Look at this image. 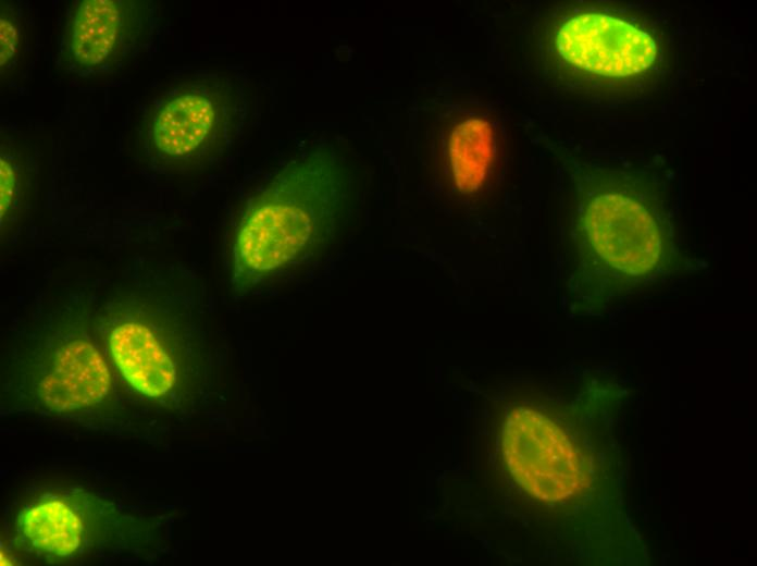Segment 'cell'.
<instances>
[{
	"mask_svg": "<svg viewBox=\"0 0 757 566\" xmlns=\"http://www.w3.org/2000/svg\"><path fill=\"white\" fill-rule=\"evenodd\" d=\"M586 187L579 274L596 309L630 300L688 268L658 194L640 177L601 170Z\"/></svg>",
	"mask_w": 757,
	"mask_h": 566,
	"instance_id": "1",
	"label": "cell"
},
{
	"mask_svg": "<svg viewBox=\"0 0 757 566\" xmlns=\"http://www.w3.org/2000/svg\"><path fill=\"white\" fill-rule=\"evenodd\" d=\"M338 202L333 164L315 153L290 162L251 195L231 238L232 283L249 290L300 263L327 238Z\"/></svg>",
	"mask_w": 757,
	"mask_h": 566,
	"instance_id": "2",
	"label": "cell"
},
{
	"mask_svg": "<svg viewBox=\"0 0 757 566\" xmlns=\"http://www.w3.org/2000/svg\"><path fill=\"white\" fill-rule=\"evenodd\" d=\"M247 104L241 85L218 74L197 76L154 99L140 124L147 161L162 172L202 169L238 140Z\"/></svg>",
	"mask_w": 757,
	"mask_h": 566,
	"instance_id": "3",
	"label": "cell"
},
{
	"mask_svg": "<svg viewBox=\"0 0 757 566\" xmlns=\"http://www.w3.org/2000/svg\"><path fill=\"white\" fill-rule=\"evenodd\" d=\"M158 35L152 1H75L59 39V64L83 78L114 74L150 53Z\"/></svg>",
	"mask_w": 757,
	"mask_h": 566,
	"instance_id": "4",
	"label": "cell"
},
{
	"mask_svg": "<svg viewBox=\"0 0 757 566\" xmlns=\"http://www.w3.org/2000/svg\"><path fill=\"white\" fill-rule=\"evenodd\" d=\"M73 305L48 312L45 324L21 369L30 395L55 410H72L101 402L111 387L106 359L87 333Z\"/></svg>",
	"mask_w": 757,
	"mask_h": 566,
	"instance_id": "5",
	"label": "cell"
},
{
	"mask_svg": "<svg viewBox=\"0 0 757 566\" xmlns=\"http://www.w3.org/2000/svg\"><path fill=\"white\" fill-rule=\"evenodd\" d=\"M150 294H128L111 303L102 332L111 357L141 394L160 398L176 386L178 368L161 325L164 304Z\"/></svg>",
	"mask_w": 757,
	"mask_h": 566,
	"instance_id": "6",
	"label": "cell"
},
{
	"mask_svg": "<svg viewBox=\"0 0 757 566\" xmlns=\"http://www.w3.org/2000/svg\"><path fill=\"white\" fill-rule=\"evenodd\" d=\"M501 450L511 475L538 499L563 500L584 483L575 447L555 422L537 411L518 408L510 413Z\"/></svg>",
	"mask_w": 757,
	"mask_h": 566,
	"instance_id": "7",
	"label": "cell"
},
{
	"mask_svg": "<svg viewBox=\"0 0 757 566\" xmlns=\"http://www.w3.org/2000/svg\"><path fill=\"white\" fill-rule=\"evenodd\" d=\"M558 54L573 66L606 78L635 77L655 63L657 46L645 30L608 14L568 19L555 38Z\"/></svg>",
	"mask_w": 757,
	"mask_h": 566,
	"instance_id": "8",
	"label": "cell"
},
{
	"mask_svg": "<svg viewBox=\"0 0 757 566\" xmlns=\"http://www.w3.org/2000/svg\"><path fill=\"white\" fill-rule=\"evenodd\" d=\"M87 502L71 495L46 493L17 517V534L30 553L41 557H66L90 543Z\"/></svg>",
	"mask_w": 757,
	"mask_h": 566,
	"instance_id": "9",
	"label": "cell"
},
{
	"mask_svg": "<svg viewBox=\"0 0 757 566\" xmlns=\"http://www.w3.org/2000/svg\"><path fill=\"white\" fill-rule=\"evenodd\" d=\"M445 152L455 185L464 193L474 192L483 185L494 160V131L484 119L460 118L450 127Z\"/></svg>",
	"mask_w": 757,
	"mask_h": 566,
	"instance_id": "10",
	"label": "cell"
},
{
	"mask_svg": "<svg viewBox=\"0 0 757 566\" xmlns=\"http://www.w3.org/2000/svg\"><path fill=\"white\" fill-rule=\"evenodd\" d=\"M20 165L13 155L1 152L0 157V177H1V227L21 205V173Z\"/></svg>",
	"mask_w": 757,
	"mask_h": 566,
	"instance_id": "11",
	"label": "cell"
},
{
	"mask_svg": "<svg viewBox=\"0 0 757 566\" xmlns=\"http://www.w3.org/2000/svg\"><path fill=\"white\" fill-rule=\"evenodd\" d=\"M21 15L11 4H2L0 19L1 72L12 65L21 45Z\"/></svg>",
	"mask_w": 757,
	"mask_h": 566,
	"instance_id": "12",
	"label": "cell"
}]
</instances>
